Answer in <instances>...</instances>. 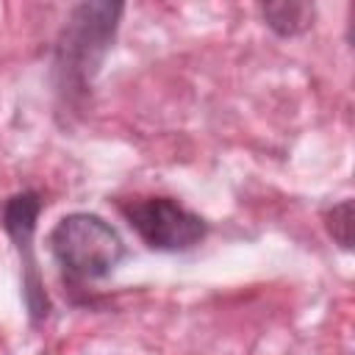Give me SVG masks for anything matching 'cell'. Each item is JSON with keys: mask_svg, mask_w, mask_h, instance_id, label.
I'll use <instances>...</instances> for the list:
<instances>
[{"mask_svg": "<svg viewBox=\"0 0 355 355\" xmlns=\"http://www.w3.org/2000/svg\"><path fill=\"white\" fill-rule=\"evenodd\" d=\"M47 250L69 286L97 283L125 258V241L116 227L89 211L61 216L47 233Z\"/></svg>", "mask_w": 355, "mask_h": 355, "instance_id": "obj_1", "label": "cell"}, {"mask_svg": "<svg viewBox=\"0 0 355 355\" xmlns=\"http://www.w3.org/2000/svg\"><path fill=\"white\" fill-rule=\"evenodd\" d=\"M324 227L341 250L352 247V200H341L324 214Z\"/></svg>", "mask_w": 355, "mask_h": 355, "instance_id": "obj_6", "label": "cell"}, {"mask_svg": "<svg viewBox=\"0 0 355 355\" xmlns=\"http://www.w3.org/2000/svg\"><path fill=\"white\" fill-rule=\"evenodd\" d=\"M39 214H42L39 191H17L14 197L3 202V211H0V225L11 236L19 263H22V297H25V308L33 324H39L50 313V300L44 294L42 272L33 255V233H36Z\"/></svg>", "mask_w": 355, "mask_h": 355, "instance_id": "obj_4", "label": "cell"}, {"mask_svg": "<svg viewBox=\"0 0 355 355\" xmlns=\"http://www.w3.org/2000/svg\"><path fill=\"white\" fill-rule=\"evenodd\" d=\"M119 211L133 233L158 252H186L208 233L205 219L172 197H133L119 202Z\"/></svg>", "mask_w": 355, "mask_h": 355, "instance_id": "obj_3", "label": "cell"}, {"mask_svg": "<svg viewBox=\"0 0 355 355\" xmlns=\"http://www.w3.org/2000/svg\"><path fill=\"white\" fill-rule=\"evenodd\" d=\"M119 14V3H80L72 8L55 44V75L61 94L75 97L89 92L92 78L114 42Z\"/></svg>", "mask_w": 355, "mask_h": 355, "instance_id": "obj_2", "label": "cell"}, {"mask_svg": "<svg viewBox=\"0 0 355 355\" xmlns=\"http://www.w3.org/2000/svg\"><path fill=\"white\" fill-rule=\"evenodd\" d=\"M263 22L283 39L300 36L313 25V6L311 3H266L261 8Z\"/></svg>", "mask_w": 355, "mask_h": 355, "instance_id": "obj_5", "label": "cell"}]
</instances>
